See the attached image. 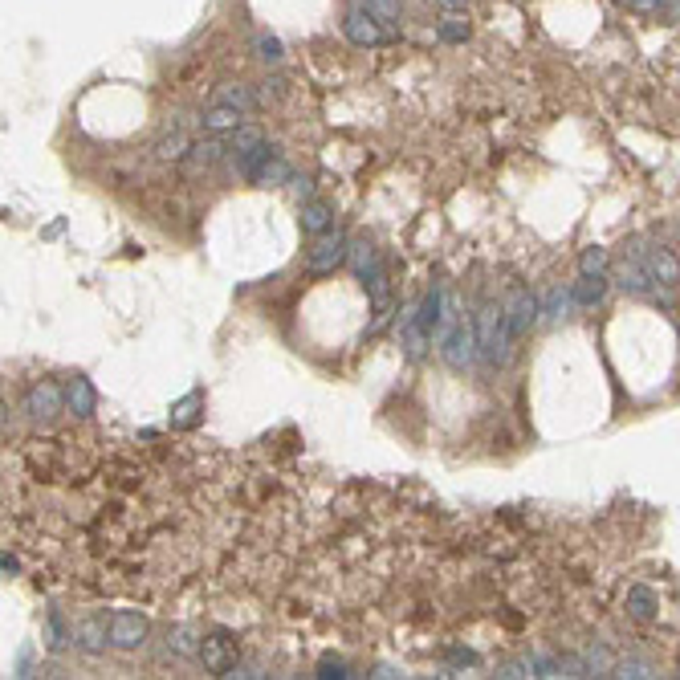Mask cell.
<instances>
[{
  "mask_svg": "<svg viewBox=\"0 0 680 680\" xmlns=\"http://www.w3.org/2000/svg\"><path fill=\"white\" fill-rule=\"evenodd\" d=\"M107 628H110V644L123 647V652H131V647H139L147 639V619L139 611H115Z\"/></svg>",
  "mask_w": 680,
  "mask_h": 680,
  "instance_id": "cell-7",
  "label": "cell"
},
{
  "mask_svg": "<svg viewBox=\"0 0 680 680\" xmlns=\"http://www.w3.org/2000/svg\"><path fill=\"white\" fill-rule=\"evenodd\" d=\"M204 131H212V135H221V131H237L241 127V110H232V107H224V102H216L212 110H204Z\"/></svg>",
  "mask_w": 680,
  "mask_h": 680,
  "instance_id": "cell-17",
  "label": "cell"
},
{
  "mask_svg": "<svg viewBox=\"0 0 680 680\" xmlns=\"http://www.w3.org/2000/svg\"><path fill=\"white\" fill-rule=\"evenodd\" d=\"M607 269H611V257H607V249H599V245L582 249V257H579V273H607Z\"/></svg>",
  "mask_w": 680,
  "mask_h": 680,
  "instance_id": "cell-26",
  "label": "cell"
},
{
  "mask_svg": "<svg viewBox=\"0 0 680 680\" xmlns=\"http://www.w3.org/2000/svg\"><path fill=\"white\" fill-rule=\"evenodd\" d=\"M509 343H514V330L505 322V306L497 302H485L477 310V351H481L485 367H505L509 359Z\"/></svg>",
  "mask_w": 680,
  "mask_h": 680,
  "instance_id": "cell-1",
  "label": "cell"
},
{
  "mask_svg": "<svg viewBox=\"0 0 680 680\" xmlns=\"http://www.w3.org/2000/svg\"><path fill=\"white\" fill-rule=\"evenodd\" d=\"M538 314H542L538 298H534L530 289H514V298H509V306H505V322H509V330H514V338L530 335V326L538 322Z\"/></svg>",
  "mask_w": 680,
  "mask_h": 680,
  "instance_id": "cell-8",
  "label": "cell"
},
{
  "mask_svg": "<svg viewBox=\"0 0 680 680\" xmlns=\"http://www.w3.org/2000/svg\"><path fill=\"white\" fill-rule=\"evenodd\" d=\"M615 286L623 289V294H631V298H652V289L660 286V281L647 273V261H644V253H631V257H623L619 265H615Z\"/></svg>",
  "mask_w": 680,
  "mask_h": 680,
  "instance_id": "cell-4",
  "label": "cell"
},
{
  "mask_svg": "<svg viewBox=\"0 0 680 680\" xmlns=\"http://www.w3.org/2000/svg\"><path fill=\"white\" fill-rule=\"evenodd\" d=\"M346 261H351V269H354V278L367 286L371 278H375L379 269H383V261H379V253L371 249V241H354L351 245V253H346Z\"/></svg>",
  "mask_w": 680,
  "mask_h": 680,
  "instance_id": "cell-11",
  "label": "cell"
},
{
  "mask_svg": "<svg viewBox=\"0 0 680 680\" xmlns=\"http://www.w3.org/2000/svg\"><path fill=\"white\" fill-rule=\"evenodd\" d=\"M172 647H175L180 656H192V652L200 656V647L192 644V631H175V636H172Z\"/></svg>",
  "mask_w": 680,
  "mask_h": 680,
  "instance_id": "cell-33",
  "label": "cell"
},
{
  "mask_svg": "<svg viewBox=\"0 0 680 680\" xmlns=\"http://www.w3.org/2000/svg\"><path fill=\"white\" fill-rule=\"evenodd\" d=\"M330 224H335V208H330L326 200H306L302 204V232L306 237H318V232H326Z\"/></svg>",
  "mask_w": 680,
  "mask_h": 680,
  "instance_id": "cell-12",
  "label": "cell"
},
{
  "mask_svg": "<svg viewBox=\"0 0 680 680\" xmlns=\"http://www.w3.org/2000/svg\"><path fill=\"white\" fill-rule=\"evenodd\" d=\"M468 33H473V25H468V17H460V13H444L440 17V42H468Z\"/></svg>",
  "mask_w": 680,
  "mask_h": 680,
  "instance_id": "cell-22",
  "label": "cell"
},
{
  "mask_svg": "<svg viewBox=\"0 0 680 680\" xmlns=\"http://www.w3.org/2000/svg\"><path fill=\"white\" fill-rule=\"evenodd\" d=\"M346 253H351V241H346L343 229H326L314 237V249H310V261H306V269L310 273H335L338 265L346 261Z\"/></svg>",
  "mask_w": 680,
  "mask_h": 680,
  "instance_id": "cell-2",
  "label": "cell"
},
{
  "mask_svg": "<svg viewBox=\"0 0 680 680\" xmlns=\"http://www.w3.org/2000/svg\"><path fill=\"white\" fill-rule=\"evenodd\" d=\"M289 184H294V192H298L302 200H314V196H310V192H314V188H310V180H289Z\"/></svg>",
  "mask_w": 680,
  "mask_h": 680,
  "instance_id": "cell-36",
  "label": "cell"
},
{
  "mask_svg": "<svg viewBox=\"0 0 680 680\" xmlns=\"http://www.w3.org/2000/svg\"><path fill=\"white\" fill-rule=\"evenodd\" d=\"M644 261H647V273H652L660 286H672V289L680 286V257L672 253V249H664V245L647 249Z\"/></svg>",
  "mask_w": 680,
  "mask_h": 680,
  "instance_id": "cell-10",
  "label": "cell"
},
{
  "mask_svg": "<svg viewBox=\"0 0 680 680\" xmlns=\"http://www.w3.org/2000/svg\"><path fill=\"white\" fill-rule=\"evenodd\" d=\"M607 298V273H582V281H574V306H599Z\"/></svg>",
  "mask_w": 680,
  "mask_h": 680,
  "instance_id": "cell-13",
  "label": "cell"
},
{
  "mask_svg": "<svg viewBox=\"0 0 680 680\" xmlns=\"http://www.w3.org/2000/svg\"><path fill=\"white\" fill-rule=\"evenodd\" d=\"M343 33H346V42L359 45V50L387 42V33L375 25V17H371L367 0H354V5H351V13H346V21H343Z\"/></svg>",
  "mask_w": 680,
  "mask_h": 680,
  "instance_id": "cell-5",
  "label": "cell"
},
{
  "mask_svg": "<svg viewBox=\"0 0 680 680\" xmlns=\"http://www.w3.org/2000/svg\"><path fill=\"white\" fill-rule=\"evenodd\" d=\"M257 147H261V131H253V127H237V131H232V151H237V159Z\"/></svg>",
  "mask_w": 680,
  "mask_h": 680,
  "instance_id": "cell-27",
  "label": "cell"
},
{
  "mask_svg": "<svg viewBox=\"0 0 680 680\" xmlns=\"http://www.w3.org/2000/svg\"><path fill=\"white\" fill-rule=\"evenodd\" d=\"M286 180H294V172H289V167L281 164L278 156L265 159V164L253 172V184H286Z\"/></svg>",
  "mask_w": 680,
  "mask_h": 680,
  "instance_id": "cell-25",
  "label": "cell"
},
{
  "mask_svg": "<svg viewBox=\"0 0 680 680\" xmlns=\"http://www.w3.org/2000/svg\"><path fill=\"white\" fill-rule=\"evenodd\" d=\"M200 660H204L208 672L229 676L232 664H237V644H232L229 636H204V639H200Z\"/></svg>",
  "mask_w": 680,
  "mask_h": 680,
  "instance_id": "cell-9",
  "label": "cell"
},
{
  "mask_svg": "<svg viewBox=\"0 0 680 680\" xmlns=\"http://www.w3.org/2000/svg\"><path fill=\"white\" fill-rule=\"evenodd\" d=\"M444 13H457V9H465V0H436Z\"/></svg>",
  "mask_w": 680,
  "mask_h": 680,
  "instance_id": "cell-38",
  "label": "cell"
},
{
  "mask_svg": "<svg viewBox=\"0 0 680 680\" xmlns=\"http://www.w3.org/2000/svg\"><path fill=\"white\" fill-rule=\"evenodd\" d=\"M281 94H286V78H278V74L265 78V94H261V99H281Z\"/></svg>",
  "mask_w": 680,
  "mask_h": 680,
  "instance_id": "cell-34",
  "label": "cell"
},
{
  "mask_svg": "<svg viewBox=\"0 0 680 680\" xmlns=\"http://www.w3.org/2000/svg\"><path fill=\"white\" fill-rule=\"evenodd\" d=\"M664 13H668L672 21H680V0H664Z\"/></svg>",
  "mask_w": 680,
  "mask_h": 680,
  "instance_id": "cell-37",
  "label": "cell"
},
{
  "mask_svg": "<svg viewBox=\"0 0 680 680\" xmlns=\"http://www.w3.org/2000/svg\"><path fill=\"white\" fill-rule=\"evenodd\" d=\"M257 58L265 61V66H273V61H281V42L278 37H257Z\"/></svg>",
  "mask_w": 680,
  "mask_h": 680,
  "instance_id": "cell-31",
  "label": "cell"
},
{
  "mask_svg": "<svg viewBox=\"0 0 680 680\" xmlns=\"http://www.w3.org/2000/svg\"><path fill=\"white\" fill-rule=\"evenodd\" d=\"M318 676H351V672H346L343 664H322V668H318Z\"/></svg>",
  "mask_w": 680,
  "mask_h": 680,
  "instance_id": "cell-35",
  "label": "cell"
},
{
  "mask_svg": "<svg viewBox=\"0 0 680 680\" xmlns=\"http://www.w3.org/2000/svg\"><path fill=\"white\" fill-rule=\"evenodd\" d=\"M188 151H192V143H188V135H184V131H172V135H164V139L156 143L159 159H184Z\"/></svg>",
  "mask_w": 680,
  "mask_h": 680,
  "instance_id": "cell-24",
  "label": "cell"
},
{
  "mask_svg": "<svg viewBox=\"0 0 680 680\" xmlns=\"http://www.w3.org/2000/svg\"><path fill=\"white\" fill-rule=\"evenodd\" d=\"M582 668H587L590 676H607L615 664H611V656H607L603 647H587V656H582Z\"/></svg>",
  "mask_w": 680,
  "mask_h": 680,
  "instance_id": "cell-29",
  "label": "cell"
},
{
  "mask_svg": "<svg viewBox=\"0 0 680 680\" xmlns=\"http://www.w3.org/2000/svg\"><path fill=\"white\" fill-rule=\"evenodd\" d=\"M615 676H631V680H647V676H656V668L647 660H623V664H615Z\"/></svg>",
  "mask_w": 680,
  "mask_h": 680,
  "instance_id": "cell-30",
  "label": "cell"
},
{
  "mask_svg": "<svg viewBox=\"0 0 680 680\" xmlns=\"http://www.w3.org/2000/svg\"><path fill=\"white\" fill-rule=\"evenodd\" d=\"M367 9L383 25H400V0H367Z\"/></svg>",
  "mask_w": 680,
  "mask_h": 680,
  "instance_id": "cell-28",
  "label": "cell"
},
{
  "mask_svg": "<svg viewBox=\"0 0 680 680\" xmlns=\"http://www.w3.org/2000/svg\"><path fill=\"white\" fill-rule=\"evenodd\" d=\"M216 102H224V107H232V110H253V107H261V94H253L249 86H241V82H229V86H221V99Z\"/></svg>",
  "mask_w": 680,
  "mask_h": 680,
  "instance_id": "cell-16",
  "label": "cell"
},
{
  "mask_svg": "<svg viewBox=\"0 0 680 680\" xmlns=\"http://www.w3.org/2000/svg\"><path fill=\"white\" fill-rule=\"evenodd\" d=\"M628 615L631 619H639V623H647V619H656V595L647 587H631L628 590Z\"/></svg>",
  "mask_w": 680,
  "mask_h": 680,
  "instance_id": "cell-18",
  "label": "cell"
},
{
  "mask_svg": "<svg viewBox=\"0 0 680 680\" xmlns=\"http://www.w3.org/2000/svg\"><path fill=\"white\" fill-rule=\"evenodd\" d=\"M78 647H82V652H102V647L110 644V628H102V623H82V628H78V639H74Z\"/></svg>",
  "mask_w": 680,
  "mask_h": 680,
  "instance_id": "cell-19",
  "label": "cell"
},
{
  "mask_svg": "<svg viewBox=\"0 0 680 680\" xmlns=\"http://www.w3.org/2000/svg\"><path fill=\"white\" fill-rule=\"evenodd\" d=\"M25 411L33 420H53L58 411H66V387H58L53 379H42L25 392Z\"/></svg>",
  "mask_w": 680,
  "mask_h": 680,
  "instance_id": "cell-6",
  "label": "cell"
},
{
  "mask_svg": "<svg viewBox=\"0 0 680 680\" xmlns=\"http://www.w3.org/2000/svg\"><path fill=\"white\" fill-rule=\"evenodd\" d=\"M440 354H444V363H449L452 371L473 367V363L481 359V351H477V322H465V318H460L457 326L449 330V338L440 343Z\"/></svg>",
  "mask_w": 680,
  "mask_h": 680,
  "instance_id": "cell-3",
  "label": "cell"
},
{
  "mask_svg": "<svg viewBox=\"0 0 680 680\" xmlns=\"http://www.w3.org/2000/svg\"><path fill=\"white\" fill-rule=\"evenodd\" d=\"M224 156H229V147H224L221 139H200V143H192V159H196L200 167H212V164H221Z\"/></svg>",
  "mask_w": 680,
  "mask_h": 680,
  "instance_id": "cell-23",
  "label": "cell"
},
{
  "mask_svg": "<svg viewBox=\"0 0 680 680\" xmlns=\"http://www.w3.org/2000/svg\"><path fill=\"white\" fill-rule=\"evenodd\" d=\"M631 13H639V17H652V13L664 9V0H623Z\"/></svg>",
  "mask_w": 680,
  "mask_h": 680,
  "instance_id": "cell-32",
  "label": "cell"
},
{
  "mask_svg": "<svg viewBox=\"0 0 680 680\" xmlns=\"http://www.w3.org/2000/svg\"><path fill=\"white\" fill-rule=\"evenodd\" d=\"M200 408H204V395H200V392L184 395V400L172 408V428H192V424H196V411Z\"/></svg>",
  "mask_w": 680,
  "mask_h": 680,
  "instance_id": "cell-21",
  "label": "cell"
},
{
  "mask_svg": "<svg viewBox=\"0 0 680 680\" xmlns=\"http://www.w3.org/2000/svg\"><path fill=\"white\" fill-rule=\"evenodd\" d=\"M571 302H574V289L554 286L546 298V306H542V322H562V314L571 310Z\"/></svg>",
  "mask_w": 680,
  "mask_h": 680,
  "instance_id": "cell-20",
  "label": "cell"
},
{
  "mask_svg": "<svg viewBox=\"0 0 680 680\" xmlns=\"http://www.w3.org/2000/svg\"><path fill=\"white\" fill-rule=\"evenodd\" d=\"M440 314H444V289H432V294L420 302V310H416V318H411V322H416V326L432 338L436 326H440Z\"/></svg>",
  "mask_w": 680,
  "mask_h": 680,
  "instance_id": "cell-14",
  "label": "cell"
},
{
  "mask_svg": "<svg viewBox=\"0 0 680 680\" xmlns=\"http://www.w3.org/2000/svg\"><path fill=\"white\" fill-rule=\"evenodd\" d=\"M66 408L74 411V416H90L94 411V387H90V379H70L66 383Z\"/></svg>",
  "mask_w": 680,
  "mask_h": 680,
  "instance_id": "cell-15",
  "label": "cell"
}]
</instances>
